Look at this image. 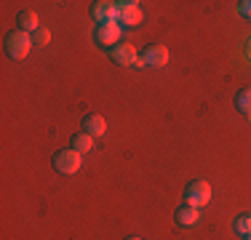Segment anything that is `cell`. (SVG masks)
I'll return each mask as SVG.
<instances>
[{
    "mask_svg": "<svg viewBox=\"0 0 251 240\" xmlns=\"http://www.w3.org/2000/svg\"><path fill=\"white\" fill-rule=\"evenodd\" d=\"M91 147H94V136H88L86 131H77V134L70 136V149H75V152L86 155L91 152Z\"/></svg>",
    "mask_w": 251,
    "mask_h": 240,
    "instance_id": "12",
    "label": "cell"
},
{
    "mask_svg": "<svg viewBox=\"0 0 251 240\" xmlns=\"http://www.w3.org/2000/svg\"><path fill=\"white\" fill-rule=\"evenodd\" d=\"M174 219H176L179 227H195V224H198V219H201V214H198V208L182 203V206L174 211Z\"/></svg>",
    "mask_w": 251,
    "mask_h": 240,
    "instance_id": "10",
    "label": "cell"
},
{
    "mask_svg": "<svg viewBox=\"0 0 251 240\" xmlns=\"http://www.w3.org/2000/svg\"><path fill=\"white\" fill-rule=\"evenodd\" d=\"M142 59H145V67H152V70L166 67V64H169V48L160 46V43H152V46L145 48Z\"/></svg>",
    "mask_w": 251,
    "mask_h": 240,
    "instance_id": "6",
    "label": "cell"
},
{
    "mask_svg": "<svg viewBox=\"0 0 251 240\" xmlns=\"http://www.w3.org/2000/svg\"><path fill=\"white\" fill-rule=\"evenodd\" d=\"M16 29L29 32V35H32L35 29H40L38 14H35V11H19V16H16Z\"/></svg>",
    "mask_w": 251,
    "mask_h": 240,
    "instance_id": "11",
    "label": "cell"
},
{
    "mask_svg": "<svg viewBox=\"0 0 251 240\" xmlns=\"http://www.w3.org/2000/svg\"><path fill=\"white\" fill-rule=\"evenodd\" d=\"M49 43H51V32L46 27H40V29H35V32H32V46L43 48V46H49Z\"/></svg>",
    "mask_w": 251,
    "mask_h": 240,
    "instance_id": "15",
    "label": "cell"
},
{
    "mask_svg": "<svg viewBox=\"0 0 251 240\" xmlns=\"http://www.w3.org/2000/svg\"><path fill=\"white\" fill-rule=\"evenodd\" d=\"M115 8H118V24L121 27H136L142 22V8L136 0H121V3H115Z\"/></svg>",
    "mask_w": 251,
    "mask_h": 240,
    "instance_id": "5",
    "label": "cell"
},
{
    "mask_svg": "<svg viewBox=\"0 0 251 240\" xmlns=\"http://www.w3.org/2000/svg\"><path fill=\"white\" fill-rule=\"evenodd\" d=\"M91 16L97 24H110V22H118V8L110 0H97V3H91Z\"/></svg>",
    "mask_w": 251,
    "mask_h": 240,
    "instance_id": "8",
    "label": "cell"
},
{
    "mask_svg": "<svg viewBox=\"0 0 251 240\" xmlns=\"http://www.w3.org/2000/svg\"><path fill=\"white\" fill-rule=\"evenodd\" d=\"M126 240H142V238H136V235H131V238H126Z\"/></svg>",
    "mask_w": 251,
    "mask_h": 240,
    "instance_id": "17",
    "label": "cell"
},
{
    "mask_svg": "<svg viewBox=\"0 0 251 240\" xmlns=\"http://www.w3.org/2000/svg\"><path fill=\"white\" fill-rule=\"evenodd\" d=\"M3 48H5V56L14 59V62H22V59L29 53L32 48V35L29 32H22V29H11L3 40Z\"/></svg>",
    "mask_w": 251,
    "mask_h": 240,
    "instance_id": "1",
    "label": "cell"
},
{
    "mask_svg": "<svg viewBox=\"0 0 251 240\" xmlns=\"http://www.w3.org/2000/svg\"><path fill=\"white\" fill-rule=\"evenodd\" d=\"M110 59L118 67H134L139 56H136V48L131 43H118L115 48H110Z\"/></svg>",
    "mask_w": 251,
    "mask_h": 240,
    "instance_id": "7",
    "label": "cell"
},
{
    "mask_svg": "<svg viewBox=\"0 0 251 240\" xmlns=\"http://www.w3.org/2000/svg\"><path fill=\"white\" fill-rule=\"evenodd\" d=\"M243 240H251V235H246V238H243Z\"/></svg>",
    "mask_w": 251,
    "mask_h": 240,
    "instance_id": "18",
    "label": "cell"
},
{
    "mask_svg": "<svg viewBox=\"0 0 251 240\" xmlns=\"http://www.w3.org/2000/svg\"><path fill=\"white\" fill-rule=\"evenodd\" d=\"M80 163H83V155L75 152V149H59V152H53V158H51L53 171H59L62 176H73V173H77L80 171Z\"/></svg>",
    "mask_w": 251,
    "mask_h": 240,
    "instance_id": "2",
    "label": "cell"
},
{
    "mask_svg": "<svg viewBox=\"0 0 251 240\" xmlns=\"http://www.w3.org/2000/svg\"><path fill=\"white\" fill-rule=\"evenodd\" d=\"M208 200H211V184L203 182V179H193V182L184 187V203L193 208H203L208 206Z\"/></svg>",
    "mask_w": 251,
    "mask_h": 240,
    "instance_id": "3",
    "label": "cell"
},
{
    "mask_svg": "<svg viewBox=\"0 0 251 240\" xmlns=\"http://www.w3.org/2000/svg\"><path fill=\"white\" fill-rule=\"evenodd\" d=\"M235 110L243 118H251V88H241L235 94Z\"/></svg>",
    "mask_w": 251,
    "mask_h": 240,
    "instance_id": "13",
    "label": "cell"
},
{
    "mask_svg": "<svg viewBox=\"0 0 251 240\" xmlns=\"http://www.w3.org/2000/svg\"><path fill=\"white\" fill-rule=\"evenodd\" d=\"M121 35H123V27L118 22H110V24H99L97 29H94V40L101 46V48H115L118 46V40H121Z\"/></svg>",
    "mask_w": 251,
    "mask_h": 240,
    "instance_id": "4",
    "label": "cell"
},
{
    "mask_svg": "<svg viewBox=\"0 0 251 240\" xmlns=\"http://www.w3.org/2000/svg\"><path fill=\"white\" fill-rule=\"evenodd\" d=\"M238 11H241L243 19H251V0H243V3H238Z\"/></svg>",
    "mask_w": 251,
    "mask_h": 240,
    "instance_id": "16",
    "label": "cell"
},
{
    "mask_svg": "<svg viewBox=\"0 0 251 240\" xmlns=\"http://www.w3.org/2000/svg\"><path fill=\"white\" fill-rule=\"evenodd\" d=\"M83 131H86L88 136H104L107 134V120L101 118V115H97V112H88V115H83Z\"/></svg>",
    "mask_w": 251,
    "mask_h": 240,
    "instance_id": "9",
    "label": "cell"
},
{
    "mask_svg": "<svg viewBox=\"0 0 251 240\" xmlns=\"http://www.w3.org/2000/svg\"><path fill=\"white\" fill-rule=\"evenodd\" d=\"M232 230H235L241 238L251 235V214H241V216H235V221H232Z\"/></svg>",
    "mask_w": 251,
    "mask_h": 240,
    "instance_id": "14",
    "label": "cell"
}]
</instances>
